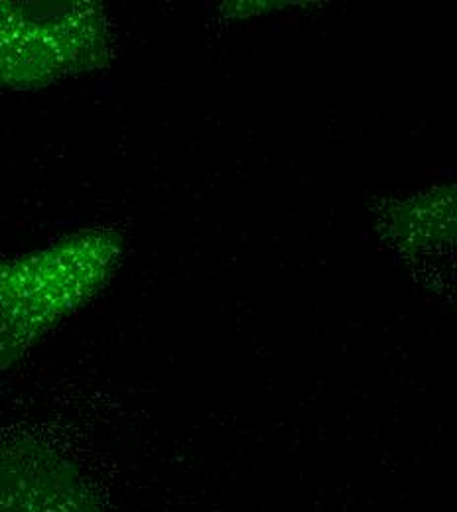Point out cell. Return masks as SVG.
I'll return each instance as SVG.
<instances>
[{
    "mask_svg": "<svg viewBox=\"0 0 457 512\" xmlns=\"http://www.w3.org/2000/svg\"><path fill=\"white\" fill-rule=\"evenodd\" d=\"M117 30L95 0H0V89L36 91L109 67Z\"/></svg>",
    "mask_w": 457,
    "mask_h": 512,
    "instance_id": "cell-2",
    "label": "cell"
},
{
    "mask_svg": "<svg viewBox=\"0 0 457 512\" xmlns=\"http://www.w3.org/2000/svg\"><path fill=\"white\" fill-rule=\"evenodd\" d=\"M123 253L119 233L89 229L0 262V377L109 284Z\"/></svg>",
    "mask_w": 457,
    "mask_h": 512,
    "instance_id": "cell-1",
    "label": "cell"
},
{
    "mask_svg": "<svg viewBox=\"0 0 457 512\" xmlns=\"http://www.w3.org/2000/svg\"><path fill=\"white\" fill-rule=\"evenodd\" d=\"M0 512H105L87 477L56 449L0 444Z\"/></svg>",
    "mask_w": 457,
    "mask_h": 512,
    "instance_id": "cell-3",
    "label": "cell"
}]
</instances>
